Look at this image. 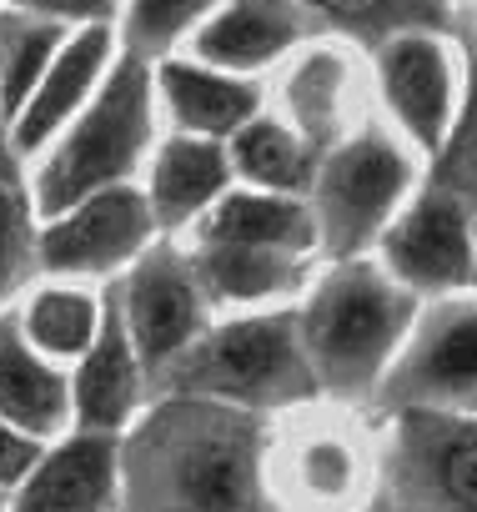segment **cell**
Here are the masks:
<instances>
[{
  "label": "cell",
  "instance_id": "cell-1",
  "mask_svg": "<svg viewBox=\"0 0 477 512\" xmlns=\"http://www.w3.org/2000/svg\"><path fill=\"white\" fill-rule=\"evenodd\" d=\"M267 422L201 397H151L121 432V512H282Z\"/></svg>",
  "mask_w": 477,
  "mask_h": 512
},
{
  "label": "cell",
  "instance_id": "cell-2",
  "mask_svg": "<svg viewBox=\"0 0 477 512\" xmlns=\"http://www.w3.org/2000/svg\"><path fill=\"white\" fill-rule=\"evenodd\" d=\"M417 307L422 302L377 256L322 262L317 282L297 302V327L322 397L347 407H372L417 322Z\"/></svg>",
  "mask_w": 477,
  "mask_h": 512
},
{
  "label": "cell",
  "instance_id": "cell-3",
  "mask_svg": "<svg viewBox=\"0 0 477 512\" xmlns=\"http://www.w3.org/2000/svg\"><path fill=\"white\" fill-rule=\"evenodd\" d=\"M161 96L156 61L121 46L101 91L81 106V116L31 161V196L41 216H56L96 191L136 186L161 141Z\"/></svg>",
  "mask_w": 477,
  "mask_h": 512
},
{
  "label": "cell",
  "instance_id": "cell-4",
  "mask_svg": "<svg viewBox=\"0 0 477 512\" xmlns=\"http://www.w3.org/2000/svg\"><path fill=\"white\" fill-rule=\"evenodd\" d=\"M161 392L242 407L257 417H282L322 397L297 307L211 317V327L156 377V397Z\"/></svg>",
  "mask_w": 477,
  "mask_h": 512
},
{
  "label": "cell",
  "instance_id": "cell-5",
  "mask_svg": "<svg viewBox=\"0 0 477 512\" xmlns=\"http://www.w3.org/2000/svg\"><path fill=\"white\" fill-rule=\"evenodd\" d=\"M267 482L282 512H372L382 497L377 412L317 397L272 417Z\"/></svg>",
  "mask_w": 477,
  "mask_h": 512
},
{
  "label": "cell",
  "instance_id": "cell-6",
  "mask_svg": "<svg viewBox=\"0 0 477 512\" xmlns=\"http://www.w3.org/2000/svg\"><path fill=\"white\" fill-rule=\"evenodd\" d=\"M422 181H427V156L407 136H397L382 116L337 141L322 156V171L307 196L322 262L372 256L387 226L402 216V206L422 191Z\"/></svg>",
  "mask_w": 477,
  "mask_h": 512
},
{
  "label": "cell",
  "instance_id": "cell-7",
  "mask_svg": "<svg viewBox=\"0 0 477 512\" xmlns=\"http://www.w3.org/2000/svg\"><path fill=\"white\" fill-rule=\"evenodd\" d=\"M382 512H477V417L377 412Z\"/></svg>",
  "mask_w": 477,
  "mask_h": 512
},
{
  "label": "cell",
  "instance_id": "cell-8",
  "mask_svg": "<svg viewBox=\"0 0 477 512\" xmlns=\"http://www.w3.org/2000/svg\"><path fill=\"white\" fill-rule=\"evenodd\" d=\"M367 71L377 116L397 136H407L432 166L457 126L467 86V51L457 31H402L367 51Z\"/></svg>",
  "mask_w": 477,
  "mask_h": 512
},
{
  "label": "cell",
  "instance_id": "cell-9",
  "mask_svg": "<svg viewBox=\"0 0 477 512\" xmlns=\"http://www.w3.org/2000/svg\"><path fill=\"white\" fill-rule=\"evenodd\" d=\"M372 412H452L477 417V287L432 297L372 402Z\"/></svg>",
  "mask_w": 477,
  "mask_h": 512
},
{
  "label": "cell",
  "instance_id": "cell-10",
  "mask_svg": "<svg viewBox=\"0 0 477 512\" xmlns=\"http://www.w3.org/2000/svg\"><path fill=\"white\" fill-rule=\"evenodd\" d=\"M161 241L156 211L136 186H111L96 191L56 216H41V277H66V282H116L126 267Z\"/></svg>",
  "mask_w": 477,
  "mask_h": 512
},
{
  "label": "cell",
  "instance_id": "cell-11",
  "mask_svg": "<svg viewBox=\"0 0 477 512\" xmlns=\"http://www.w3.org/2000/svg\"><path fill=\"white\" fill-rule=\"evenodd\" d=\"M111 297H116L121 322L151 372V387L216 317L201 292V277L191 267V246L181 236H161L136 267H126L111 282Z\"/></svg>",
  "mask_w": 477,
  "mask_h": 512
},
{
  "label": "cell",
  "instance_id": "cell-12",
  "mask_svg": "<svg viewBox=\"0 0 477 512\" xmlns=\"http://www.w3.org/2000/svg\"><path fill=\"white\" fill-rule=\"evenodd\" d=\"M372 71L367 51L337 36H317L292 51L267 76V111H277L297 136H307L322 156L372 121Z\"/></svg>",
  "mask_w": 477,
  "mask_h": 512
},
{
  "label": "cell",
  "instance_id": "cell-13",
  "mask_svg": "<svg viewBox=\"0 0 477 512\" xmlns=\"http://www.w3.org/2000/svg\"><path fill=\"white\" fill-rule=\"evenodd\" d=\"M372 256L417 302L472 292V277H477V211L427 176L422 191L387 226V236L377 241Z\"/></svg>",
  "mask_w": 477,
  "mask_h": 512
},
{
  "label": "cell",
  "instance_id": "cell-14",
  "mask_svg": "<svg viewBox=\"0 0 477 512\" xmlns=\"http://www.w3.org/2000/svg\"><path fill=\"white\" fill-rule=\"evenodd\" d=\"M186 246L216 317L297 307L322 272V256L287 246H242V241H186Z\"/></svg>",
  "mask_w": 477,
  "mask_h": 512
},
{
  "label": "cell",
  "instance_id": "cell-15",
  "mask_svg": "<svg viewBox=\"0 0 477 512\" xmlns=\"http://www.w3.org/2000/svg\"><path fill=\"white\" fill-rule=\"evenodd\" d=\"M11 512H121V437L71 427L46 442L11 487Z\"/></svg>",
  "mask_w": 477,
  "mask_h": 512
},
{
  "label": "cell",
  "instance_id": "cell-16",
  "mask_svg": "<svg viewBox=\"0 0 477 512\" xmlns=\"http://www.w3.org/2000/svg\"><path fill=\"white\" fill-rule=\"evenodd\" d=\"M317 36L322 26L297 0H221L186 41V56L267 81L292 51H302Z\"/></svg>",
  "mask_w": 477,
  "mask_h": 512
},
{
  "label": "cell",
  "instance_id": "cell-17",
  "mask_svg": "<svg viewBox=\"0 0 477 512\" xmlns=\"http://www.w3.org/2000/svg\"><path fill=\"white\" fill-rule=\"evenodd\" d=\"M156 96H161L166 131L211 136V141H231L252 116L267 111V81L262 76L221 71V66L196 61L186 51L156 61Z\"/></svg>",
  "mask_w": 477,
  "mask_h": 512
},
{
  "label": "cell",
  "instance_id": "cell-18",
  "mask_svg": "<svg viewBox=\"0 0 477 512\" xmlns=\"http://www.w3.org/2000/svg\"><path fill=\"white\" fill-rule=\"evenodd\" d=\"M156 387H151V372L121 322V307L111 297V282H106V327L101 337L91 342V352L71 367V412H76V427L81 432H111L121 437L146 407H151Z\"/></svg>",
  "mask_w": 477,
  "mask_h": 512
},
{
  "label": "cell",
  "instance_id": "cell-19",
  "mask_svg": "<svg viewBox=\"0 0 477 512\" xmlns=\"http://www.w3.org/2000/svg\"><path fill=\"white\" fill-rule=\"evenodd\" d=\"M236 186V166L226 141L211 136H186V131H161L141 191L156 211L161 236H191L196 221Z\"/></svg>",
  "mask_w": 477,
  "mask_h": 512
},
{
  "label": "cell",
  "instance_id": "cell-20",
  "mask_svg": "<svg viewBox=\"0 0 477 512\" xmlns=\"http://www.w3.org/2000/svg\"><path fill=\"white\" fill-rule=\"evenodd\" d=\"M121 56V36L116 26H86V31H71L61 56L51 61V71L41 76V86L31 91V101L21 106L16 116V141L26 151V161H36L76 116L81 106L101 91V81L111 76Z\"/></svg>",
  "mask_w": 477,
  "mask_h": 512
},
{
  "label": "cell",
  "instance_id": "cell-21",
  "mask_svg": "<svg viewBox=\"0 0 477 512\" xmlns=\"http://www.w3.org/2000/svg\"><path fill=\"white\" fill-rule=\"evenodd\" d=\"M0 422H11L36 442H56L76 427L71 367L46 357L26 337L16 307L0 312Z\"/></svg>",
  "mask_w": 477,
  "mask_h": 512
},
{
  "label": "cell",
  "instance_id": "cell-22",
  "mask_svg": "<svg viewBox=\"0 0 477 512\" xmlns=\"http://www.w3.org/2000/svg\"><path fill=\"white\" fill-rule=\"evenodd\" d=\"M181 241H242V246H287V251H317V221L307 196L262 191L236 181Z\"/></svg>",
  "mask_w": 477,
  "mask_h": 512
},
{
  "label": "cell",
  "instance_id": "cell-23",
  "mask_svg": "<svg viewBox=\"0 0 477 512\" xmlns=\"http://www.w3.org/2000/svg\"><path fill=\"white\" fill-rule=\"evenodd\" d=\"M16 317H21L26 337H31L46 357L76 367V362L91 352V342L101 337V327H106V287L46 277V282H36V287L16 302Z\"/></svg>",
  "mask_w": 477,
  "mask_h": 512
},
{
  "label": "cell",
  "instance_id": "cell-24",
  "mask_svg": "<svg viewBox=\"0 0 477 512\" xmlns=\"http://www.w3.org/2000/svg\"><path fill=\"white\" fill-rule=\"evenodd\" d=\"M236 181L242 186H262V191H287V196H312V181L322 171V151L297 136L277 111L252 116L242 131L226 141Z\"/></svg>",
  "mask_w": 477,
  "mask_h": 512
},
{
  "label": "cell",
  "instance_id": "cell-25",
  "mask_svg": "<svg viewBox=\"0 0 477 512\" xmlns=\"http://www.w3.org/2000/svg\"><path fill=\"white\" fill-rule=\"evenodd\" d=\"M322 36L377 51L402 31H457V0H297Z\"/></svg>",
  "mask_w": 477,
  "mask_h": 512
},
{
  "label": "cell",
  "instance_id": "cell-26",
  "mask_svg": "<svg viewBox=\"0 0 477 512\" xmlns=\"http://www.w3.org/2000/svg\"><path fill=\"white\" fill-rule=\"evenodd\" d=\"M66 36H71L66 26L31 16V11H16L0 0V111L11 121L21 116V106L31 101V91L41 86L51 61L61 56Z\"/></svg>",
  "mask_w": 477,
  "mask_h": 512
},
{
  "label": "cell",
  "instance_id": "cell-27",
  "mask_svg": "<svg viewBox=\"0 0 477 512\" xmlns=\"http://www.w3.org/2000/svg\"><path fill=\"white\" fill-rule=\"evenodd\" d=\"M216 6L221 0H126L116 36L126 51H136L146 61H166V56L186 51V41Z\"/></svg>",
  "mask_w": 477,
  "mask_h": 512
},
{
  "label": "cell",
  "instance_id": "cell-28",
  "mask_svg": "<svg viewBox=\"0 0 477 512\" xmlns=\"http://www.w3.org/2000/svg\"><path fill=\"white\" fill-rule=\"evenodd\" d=\"M41 272V211L31 186H0V312L16 307Z\"/></svg>",
  "mask_w": 477,
  "mask_h": 512
},
{
  "label": "cell",
  "instance_id": "cell-29",
  "mask_svg": "<svg viewBox=\"0 0 477 512\" xmlns=\"http://www.w3.org/2000/svg\"><path fill=\"white\" fill-rule=\"evenodd\" d=\"M467 51V86H462V111H457V126L447 136V146L432 156L427 176L437 186H447L452 196H462L472 211H477V46H462Z\"/></svg>",
  "mask_w": 477,
  "mask_h": 512
},
{
  "label": "cell",
  "instance_id": "cell-30",
  "mask_svg": "<svg viewBox=\"0 0 477 512\" xmlns=\"http://www.w3.org/2000/svg\"><path fill=\"white\" fill-rule=\"evenodd\" d=\"M16 11L46 16L66 31H86V26H121L126 16V0H6Z\"/></svg>",
  "mask_w": 477,
  "mask_h": 512
},
{
  "label": "cell",
  "instance_id": "cell-31",
  "mask_svg": "<svg viewBox=\"0 0 477 512\" xmlns=\"http://www.w3.org/2000/svg\"><path fill=\"white\" fill-rule=\"evenodd\" d=\"M41 447H46V442H36V437L16 432L11 422H0V487L11 492V487L31 472V462L41 457Z\"/></svg>",
  "mask_w": 477,
  "mask_h": 512
},
{
  "label": "cell",
  "instance_id": "cell-32",
  "mask_svg": "<svg viewBox=\"0 0 477 512\" xmlns=\"http://www.w3.org/2000/svg\"><path fill=\"white\" fill-rule=\"evenodd\" d=\"M0 186H31V161L16 141V121L0 111Z\"/></svg>",
  "mask_w": 477,
  "mask_h": 512
},
{
  "label": "cell",
  "instance_id": "cell-33",
  "mask_svg": "<svg viewBox=\"0 0 477 512\" xmlns=\"http://www.w3.org/2000/svg\"><path fill=\"white\" fill-rule=\"evenodd\" d=\"M457 41L477 46V0H457Z\"/></svg>",
  "mask_w": 477,
  "mask_h": 512
},
{
  "label": "cell",
  "instance_id": "cell-34",
  "mask_svg": "<svg viewBox=\"0 0 477 512\" xmlns=\"http://www.w3.org/2000/svg\"><path fill=\"white\" fill-rule=\"evenodd\" d=\"M0 512H11V492L6 487H0Z\"/></svg>",
  "mask_w": 477,
  "mask_h": 512
},
{
  "label": "cell",
  "instance_id": "cell-35",
  "mask_svg": "<svg viewBox=\"0 0 477 512\" xmlns=\"http://www.w3.org/2000/svg\"><path fill=\"white\" fill-rule=\"evenodd\" d=\"M472 287H477V277H472Z\"/></svg>",
  "mask_w": 477,
  "mask_h": 512
}]
</instances>
